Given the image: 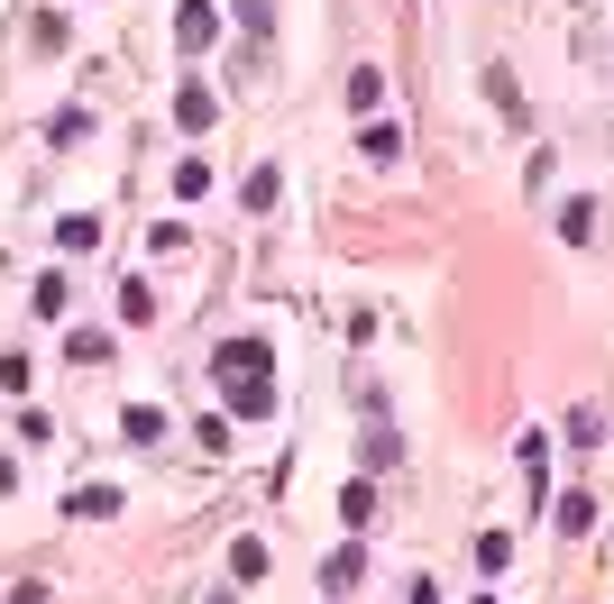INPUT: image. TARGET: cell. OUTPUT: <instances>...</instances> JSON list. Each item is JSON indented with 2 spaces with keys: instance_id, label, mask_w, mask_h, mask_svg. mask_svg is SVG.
Wrapping results in <instances>:
<instances>
[{
  "instance_id": "cell-4",
  "label": "cell",
  "mask_w": 614,
  "mask_h": 604,
  "mask_svg": "<svg viewBox=\"0 0 614 604\" xmlns=\"http://www.w3.org/2000/svg\"><path fill=\"white\" fill-rule=\"evenodd\" d=\"M559 532H578V540L596 532V494H559Z\"/></svg>"
},
{
  "instance_id": "cell-7",
  "label": "cell",
  "mask_w": 614,
  "mask_h": 604,
  "mask_svg": "<svg viewBox=\"0 0 614 604\" xmlns=\"http://www.w3.org/2000/svg\"><path fill=\"white\" fill-rule=\"evenodd\" d=\"M349 101H357V111H376V101H386V73L357 65V73H349Z\"/></svg>"
},
{
  "instance_id": "cell-10",
  "label": "cell",
  "mask_w": 614,
  "mask_h": 604,
  "mask_svg": "<svg viewBox=\"0 0 614 604\" xmlns=\"http://www.w3.org/2000/svg\"><path fill=\"white\" fill-rule=\"evenodd\" d=\"M239 202H248V212H275V166L248 174V183H239Z\"/></svg>"
},
{
  "instance_id": "cell-2",
  "label": "cell",
  "mask_w": 614,
  "mask_h": 604,
  "mask_svg": "<svg viewBox=\"0 0 614 604\" xmlns=\"http://www.w3.org/2000/svg\"><path fill=\"white\" fill-rule=\"evenodd\" d=\"M212 37H220V10H212V0H184V10H174V46H184V56H202Z\"/></svg>"
},
{
  "instance_id": "cell-11",
  "label": "cell",
  "mask_w": 614,
  "mask_h": 604,
  "mask_svg": "<svg viewBox=\"0 0 614 604\" xmlns=\"http://www.w3.org/2000/svg\"><path fill=\"white\" fill-rule=\"evenodd\" d=\"M73 513L101 522V513H120V494H111V486H83V494H73Z\"/></svg>"
},
{
  "instance_id": "cell-12",
  "label": "cell",
  "mask_w": 614,
  "mask_h": 604,
  "mask_svg": "<svg viewBox=\"0 0 614 604\" xmlns=\"http://www.w3.org/2000/svg\"><path fill=\"white\" fill-rule=\"evenodd\" d=\"M340 513L357 522V532H367V522H376V486H349V494H340Z\"/></svg>"
},
{
  "instance_id": "cell-3",
  "label": "cell",
  "mask_w": 614,
  "mask_h": 604,
  "mask_svg": "<svg viewBox=\"0 0 614 604\" xmlns=\"http://www.w3.org/2000/svg\"><path fill=\"white\" fill-rule=\"evenodd\" d=\"M212 111H220L212 83H184V92H174V119H184V128H212Z\"/></svg>"
},
{
  "instance_id": "cell-5",
  "label": "cell",
  "mask_w": 614,
  "mask_h": 604,
  "mask_svg": "<svg viewBox=\"0 0 614 604\" xmlns=\"http://www.w3.org/2000/svg\"><path fill=\"white\" fill-rule=\"evenodd\" d=\"M559 239H569V248L596 239V202H569V212H559Z\"/></svg>"
},
{
  "instance_id": "cell-1",
  "label": "cell",
  "mask_w": 614,
  "mask_h": 604,
  "mask_svg": "<svg viewBox=\"0 0 614 604\" xmlns=\"http://www.w3.org/2000/svg\"><path fill=\"white\" fill-rule=\"evenodd\" d=\"M220 385H229V403L239 412H266L275 403V385H266V339H220Z\"/></svg>"
},
{
  "instance_id": "cell-8",
  "label": "cell",
  "mask_w": 614,
  "mask_h": 604,
  "mask_svg": "<svg viewBox=\"0 0 614 604\" xmlns=\"http://www.w3.org/2000/svg\"><path fill=\"white\" fill-rule=\"evenodd\" d=\"M174 193L202 202V193H212V166H202V156H184V166H174Z\"/></svg>"
},
{
  "instance_id": "cell-9",
  "label": "cell",
  "mask_w": 614,
  "mask_h": 604,
  "mask_svg": "<svg viewBox=\"0 0 614 604\" xmlns=\"http://www.w3.org/2000/svg\"><path fill=\"white\" fill-rule=\"evenodd\" d=\"M357 568H367V549H357V540H349V549H340V559H330V595H349V586H357Z\"/></svg>"
},
{
  "instance_id": "cell-6",
  "label": "cell",
  "mask_w": 614,
  "mask_h": 604,
  "mask_svg": "<svg viewBox=\"0 0 614 604\" xmlns=\"http://www.w3.org/2000/svg\"><path fill=\"white\" fill-rule=\"evenodd\" d=\"M120 311H129V330H147V321H157V294L129 275V284H120Z\"/></svg>"
}]
</instances>
